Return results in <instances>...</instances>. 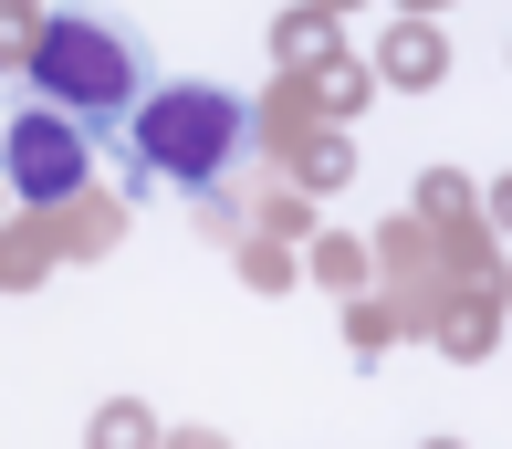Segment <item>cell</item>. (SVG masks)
Listing matches in <instances>:
<instances>
[{"mask_svg":"<svg viewBox=\"0 0 512 449\" xmlns=\"http://www.w3.org/2000/svg\"><path fill=\"white\" fill-rule=\"evenodd\" d=\"M136 157H147L157 178H178V188H209L230 157H241V105H230L220 84L147 94V115H136Z\"/></svg>","mask_w":512,"mask_h":449,"instance_id":"cell-2","label":"cell"},{"mask_svg":"<svg viewBox=\"0 0 512 449\" xmlns=\"http://www.w3.org/2000/svg\"><path fill=\"white\" fill-rule=\"evenodd\" d=\"M32 84L53 94L63 115H126L136 105V42L115 32V21H84V11H63V21H42L32 32Z\"/></svg>","mask_w":512,"mask_h":449,"instance_id":"cell-1","label":"cell"},{"mask_svg":"<svg viewBox=\"0 0 512 449\" xmlns=\"http://www.w3.org/2000/svg\"><path fill=\"white\" fill-rule=\"evenodd\" d=\"M0 168H11V188L32 209H53V199H74L84 188V126L63 105H32L11 136H0Z\"/></svg>","mask_w":512,"mask_h":449,"instance_id":"cell-3","label":"cell"}]
</instances>
